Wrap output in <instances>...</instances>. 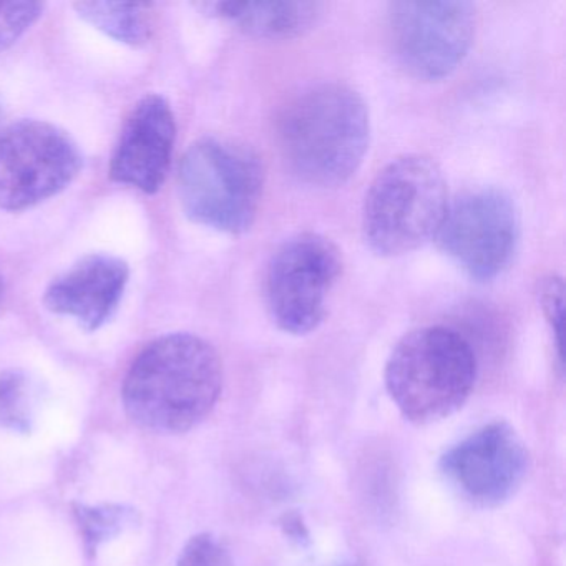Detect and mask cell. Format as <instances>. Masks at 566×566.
<instances>
[{"label": "cell", "instance_id": "6da1fadb", "mask_svg": "<svg viewBox=\"0 0 566 566\" xmlns=\"http://www.w3.org/2000/svg\"><path fill=\"white\" fill-rule=\"evenodd\" d=\"M221 389L223 364L217 349L193 334H168L132 364L124 403L144 429L181 433L210 416Z\"/></svg>", "mask_w": 566, "mask_h": 566}, {"label": "cell", "instance_id": "7a4b0ae2", "mask_svg": "<svg viewBox=\"0 0 566 566\" xmlns=\"http://www.w3.org/2000/svg\"><path fill=\"white\" fill-rule=\"evenodd\" d=\"M277 144L290 170L321 188L346 184L369 148L366 102L343 84L306 88L287 102L276 124Z\"/></svg>", "mask_w": 566, "mask_h": 566}, {"label": "cell", "instance_id": "3957f363", "mask_svg": "<svg viewBox=\"0 0 566 566\" xmlns=\"http://www.w3.org/2000/svg\"><path fill=\"white\" fill-rule=\"evenodd\" d=\"M475 350L452 327L410 331L387 359V392L403 419L429 426L455 413L472 394Z\"/></svg>", "mask_w": 566, "mask_h": 566}, {"label": "cell", "instance_id": "277c9868", "mask_svg": "<svg viewBox=\"0 0 566 566\" xmlns=\"http://www.w3.org/2000/svg\"><path fill=\"white\" fill-rule=\"evenodd\" d=\"M449 205L442 168L427 155H402L374 178L363 205V234L379 256H402L436 238Z\"/></svg>", "mask_w": 566, "mask_h": 566}, {"label": "cell", "instance_id": "5b68a950", "mask_svg": "<svg viewBox=\"0 0 566 566\" xmlns=\"http://www.w3.org/2000/svg\"><path fill=\"white\" fill-rule=\"evenodd\" d=\"M264 170L260 157L237 142L207 137L181 158L178 193L195 223L221 233H247L260 210Z\"/></svg>", "mask_w": 566, "mask_h": 566}, {"label": "cell", "instance_id": "8992f818", "mask_svg": "<svg viewBox=\"0 0 566 566\" xmlns=\"http://www.w3.org/2000/svg\"><path fill=\"white\" fill-rule=\"evenodd\" d=\"M343 273L339 248L317 233L284 241L266 268L264 297L271 319L284 333L304 336L326 317L331 291Z\"/></svg>", "mask_w": 566, "mask_h": 566}, {"label": "cell", "instance_id": "52a82bcc", "mask_svg": "<svg viewBox=\"0 0 566 566\" xmlns=\"http://www.w3.org/2000/svg\"><path fill=\"white\" fill-rule=\"evenodd\" d=\"M433 240L472 280H495L518 250V208L500 188L463 191L449 200Z\"/></svg>", "mask_w": 566, "mask_h": 566}, {"label": "cell", "instance_id": "ba28073f", "mask_svg": "<svg viewBox=\"0 0 566 566\" xmlns=\"http://www.w3.org/2000/svg\"><path fill=\"white\" fill-rule=\"evenodd\" d=\"M82 164L78 145L55 125H11L0 135V210H28L55 197L77 178Z\"/></svg>", "mask_w": 566, "mask_h": 566}, {"label": "cell", "instance_id": "9c48e42d", "mask_svg": "<svg viewBox=\"0 0 566 566\" xmlns=\"http://www.w3.org/2000/svg\"><path fill=\"white\" fill-rule=\"evenodd\" d=\"M475 6L459 0L394 2L387 12L390 49L400 67L420 81L449 77L475 38Z\"/></svg>", "mask_w": 566, "mask_h": 566}, {"label": "cell", "instance_id": "30bf717a", "mask_svg": "<svg viewBox=\"0 0 566 566\" xmlns=\"http://www.w3.org/2000/svg\"><path fill=\"white\" fill-rule=\"evenodd\" d=\"M528 467L525 442L502 420L480 427L440 457V472L447 482L480 506L509 500L522 485Z\"/></svg>", "mask_w": 566, "mask_h": 566}, {"label": "cell", "instance_id": "8fae6325", "mask_svg": "<svg viewBox=\"0 0 566 566\" xmlns=\"http://www.w3.org/2000/svg\"><path fill=\"white\" fill-rule=\"evenodd\" d=\"M175 140L177 122L167 98L145 95L122 127L112 155V180L157 193L170 170Z\"/></svg>", "mask_w": 566, "mask_h": 566}, {"label": "cell", "instance_id": "7c38bea8", "mask_svg": "<svg viewBox=\"0 0 566 566\" xmlns=\"http://www.w3.org/2000/svg\"><path fill=\"white\" fill-rule=\"evenodd\" d=\"M130 268L112 254H88L55 277L44 294L49 311L97 331L112 319L127 290Z\"/></svg>", "mask_w": 566, "mask_h": 566}, {"label": "cell", "instance_id": "4fadbf2b", "mask_svg": "<svg viewBox=\"0 0 566 566\" xmlns=\"http://www.w3.org/2000/svg\"><path fill=\"white\" fill-rule=\"evenodd\" d=\"M319 2H208L207 14L224 19L244 34L260 39H290L310 31L323 12Z\"/></svg>", "mask_w": 566, "mask_h": 566}, {"label": "cell", "instance_id": "5bb4252c", "mask_svg": "<svg viewBox=\"0 0 566 566\" xmlns=\"http://www.w3.org/2000/svg\"><path fill=\"white\" fill-rule=\"evenodd\" d=\"M75 11L88 24L122 44L140 48L151 38L148 6L120 2H78Z\"/></svg>", "mask_w": 566, "mask_h": 566}, {"label": "cell", "instance_id": "9a60e30c", "mask_svg": "<svg viewBox=\"0 0 566 566\" xmlns=\"http://www.w3.org/2000/svg\"><path fill=\"white\" fill-rule=\"evenodd\" d=\"M31 387L19 370L0 376V423L9 429L28 430L32 417Z\"/></svg>", "mask_w": 566, "mask_h": 566}, {"label": "cell", "instance_id": "2e32d148", "mask_svg": "<svg viewBox=\"0 0 566 566\" xmlns=\"http://www.w3.org/2000/svg\"><path fill=\"white\" fill-rule=\"evenodd\" d=\"M44 12L39 2H0V52L15 44Z\"/></svg>", "mask_w": 566, "mask_h": 566}, {"label": "cell", "instance_id": "e0dca14e", "mask_svg": "<svg viewBox=\"0 0 566 566\" xmlns=\"http://www.w3.org/2000/svg\"><path fill=\"white\" fill-rule=\"evenodd\" d=\"M177 566H234V562L217 536L200 533L185 545Z\"/></svg>", "mask_w": 566, "mask_h": 566}, {"label": "cell", "instance_id": "ac0fdd59", "mask_svg": "<svg viewBox=\"0 0 566 566\" xmlns=\"http://www.w3.org/2000/svg\"><path fill=\"white\" fill-rule=\"evenodd\" d=\"M81 515L82 528H84L87 542L97 546L102 539L117 532L120 525L128 522V512L124 509L104 506V509H84L78 512Z\"/></svg>", "mask_w": 566, "mask_h": 566}, {"label": "cell", "instance_id": "d6986e66", "mask_svg": "<svg viewBox=\"0 0 566 566\" xmlns=\"http://www.w3.org/2000/svg\"><path fill=\"white\" fill-rule=\"evenodd\" d=\"M563 293H565V286H563L562 277L549 274V276L539 281V306H542L543 314H545L546 321H548L549 327L555 334L559 356H562L559 337H562Z\"/></svg>", "mask_w": 566, "mask_h": 566}, {"label": "cell", "instance_id": "ffe728a7", "mask_svg": "<svg viewBox=\"0 0 566 566\" xmlns=\"http://www.w3.org/2000/svg\"><path fill=\"white\" fill-rule=\"evenodd\" d=\"M2 291H4V286H2V277H0V297H2Z\"/></svg>", "mask_w": 566, "mask_h": 566}]
</instances>
